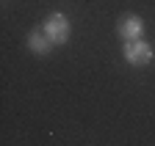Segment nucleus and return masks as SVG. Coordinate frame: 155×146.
Listing matches in <instances>:
<instances>
[{
	"instance_id": "f03ea898",
	"label": "nucleus",
	"mask_w": 155,
	"mask_h": 146,
	"mask_svg": "<svg viewBox=\"0 0 155 146\" xmlns=\"http://www.w3.org/2000/svg\"><path fill=\"white\" fill-rule=\"evenodd\" d=\"M45 30L50 33L53 44H61V42L69 39V22H67V17H64V14H53V17H47Z\"/></svg>"
},
{
	"instance_id": "7ed1b4c3",
	"label": "nucleus",
	"mask_w": 155,
	"mask_h": 146,
	"mask_svg": "<svg viewBox=\"0 0 155 146\" xmlns=\"http://www.w3.org/2000/svg\"><path fill=\"white\" fill-rule=\"evenodd\" d=\"M119 33L125 36L127 42L139 39V36H141V20H139V17H122V22H119Z\"/></svg>"
},
{
	"instance_id": "20e7f679",
	"label": "nucleus",
	"mask_w": 155,
	"mask_h": 146,
	"mask_svg": "<svg viewBox=\"0 0 155 146\" xmlns=\"http://www.w3.org/2000/svg\"><path fill=\"white\" fill-rule=\"evenodd\" d=\"M28 44H31V50H33V52H47V50L53 47V39H50V33L42 28V30H33V33H31Z\"/></svg>"
},
{
	"instance_id": "f257e3e1",
	"label": "nucleus",
	"mask_w": 155,
	"mask_h": 146,
	"mask_svg": "<svg viewBox=\"0 0 155 146\" xmlns=\"http://www.w3.org/2000/svg\"><path fill=\"white\" fill-rule=\"evenodd\" d=\"M125 58H127L133 66H144V64H150V58H152V50H150V44H144L141 39H133V42L125 44Z\"/></svg>"
}]
</instances>
